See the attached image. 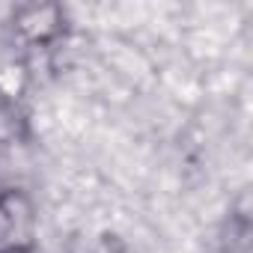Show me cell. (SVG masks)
<instances>
[{"mask_svg": "<svg viewBox=\"0 0 253 253\" xmlns=\"http://www.w3.org/2000/svg\"><path fill=\"white\" fill-rule=\"evenodd\" d=\"M33 229H36V214L30 197L15 188L0 191V250L27 253Z\"/></svg>", "mask_w": 253, "mask_h": 253, "instance_id": "1", "label": "cell"}, {"mask_svg": "<svg viewBox=\"0 0 253 253\" xmlns=\"http://www.w3.org/2000/svg\"><path fill=\"white\" fill-rule=\"evenodd\" d=\"M66 15L57 3H21L12 30L30 45H48L63 33Z\"/></svg>", "mask_w": 253, "mask_h": 253, "instance_id": "2", "label": "cell"}, {"mask_svg": "<svg viewBox=\"0 0 253 253\" xmlns=\"http://www.w3.org/2000/svg\"><path fill=\"white\" fill-rule=\"evenodd\" d=\"M21 3H0V27H12Z\"/></svg>", "mask_w": 253, "mask_h": 253, "instance_id": "3", "label": "cell"}, {"mask_svg": "<svg viewBox=\"0 0 253 253\" xmlns=\"http://www.w3.org/2000/svg\"><path fill=\"white\" fill-rule=\"evenodd\" d=\"M0 253H21V250H0Z\"/></svg>", "mask_w": 253, "mask_h": 253, "instance_id": "4", "label": "cell"}]
</instances>
